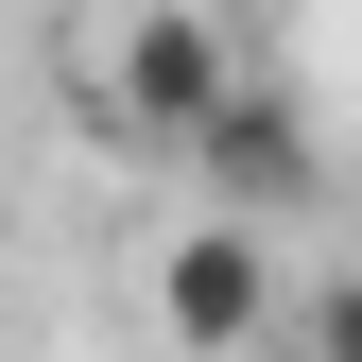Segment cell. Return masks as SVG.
I'll return each mask as SVG.
<instances>
[{"mask_svg":"<svg viewBox=\"0 0 362 362\" xmlns=\"http://www.w3.org/2000/svg\"><path fill=\"white\" fill-rule=\"evenodd\" d=\"M69 69H86V121H104V139H156V156H190V121L242 86L224 18H190V0H104V18L69 35Z\"/></svg>","mask_w":362,"mask_h":362,"instance_id":"6da1fadb","label":"cell"},{"mask_svg":"<svg viewBox=\"0 0 362 362\" xmlns=\"http://www.w3.org/2000/svg\"><path fill=\"white\" fill-rule=\"evenodd\" d=\"M190 173H207V224H259V242H276V207H310V190H328L310 104H293V86H259V69L190 121Z\"/></svg>","mask_w":362,"mask_h":362,"instance_id":"7a4b0ae2","label":"cell"},{"mask_svg":"<svg viewBox=\"0 0 362 362\" xmlns=\"http://www.w3.org/2000/svg\"><path fill=\"white\" fill-rule=\"evenodd\" d=\"M156 328L190 362L276 345V242H259V224H173V242H156Z\"/></svg>","mask_w":362,"mask_h":362,"instance_id":"3957f363","label":"cell"},{"mask_svg":"<svg viewBox=\"0 0 362 362\" xmlns=\"http://www.w3.org/2000/svg\"><path fill=\"white\" fill-rule=\"evenodd\" d=\"M293 362H362V276H328V293L293 310Z\"/></svg>","mask_w":362,"mask_h":362,"instance_id":"277c9868","label":"cell"}]
</instances>
